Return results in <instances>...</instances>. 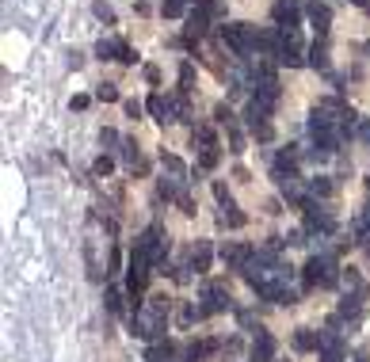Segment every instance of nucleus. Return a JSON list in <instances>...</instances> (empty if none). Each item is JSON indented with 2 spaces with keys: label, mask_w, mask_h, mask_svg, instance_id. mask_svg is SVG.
I'll return each mask as SVG.
<instances>
[{
  "label": "nucleus",
  "mask_w": 370,
  "mask_h": 362,
  "mask_svg": "<svg viewBox=\"0 0 370 362\" xmlns=\"http://www.w3.org/2000/svg\"><path fill=\"white\" fill-rule=\"evenodd\" d=\"M290 279H294V271H290L287 264H279V255H275L271 248L256 252L252 259H248V267H245V282L263 297V301L294 305L298 294L290 290Z\"/></svg>",
  "instance_id": "1"
},
{
  "label": "nucleus",
  "mask_w": 370,
  "mask_h": 362,
  "mask_svg": "<svg viewBox=\"0 0 370 362\" xmlns=\"http://www.w3.org/2000/svg\"><path fill=\"white\" fill-rule=\"evenodd\" d=\"M168 309H172V301H168L165 294L149 297L138 313H130V332L138 339H149V343L161 339V336H165V324H168Z\"/></svg>",
  "instance_id": "2"
},
{
  "label": "nucleus",
  "mask_w": 370,
  "mask_h": 362,
  "mask_svg": "<svg viewBox=\"0 0 370 362\" xmlns=\"http://www.w3.org/2000/svg\"><path fill=\"white\" fill-rule=\"evenodd\" d=\"M149 279H153V264H149L141 252H130V267H126V294H130V309L138 313L141 305V294H145Z\"/></svg>",
  "instance_id": "3"
},
{
  "label": "nucleus",
  "mask_w": 370,
  "mask_h": 362,
  "mask_svg": "<svg viewBox=\"0 0 370 362\" xmlns=\"http://www.w3.org/2000/svg\"><path fill=\"white\" fill-rule=\"evenodd\" d=\"M161 164H165V180L156 183V191H161V198H176V202H183L187 198V168H183V160L180 157H172V153H165L161 157Z\"/></svg>",
  "instance_id": "4"
},
{
  "label": "nucleus",
  "mask_w": 370,
  "mask_h": 362,
  "mask_svg": "<svg viewBox=\"0 0 370 362\" xmlns=\"http://www.w3.org/2000/svg\"><path fill=\"white\" fill-rule=\"evenodd\" d=\"M302 282L305 286H321V290H329V286H336L340 282V267H336V259L332 255H309V264H305V271H302Z\"/></svg>",
  "instance_id": "5"
},
{
  "label": "nucleus",
  "mask_w": 370,
  "mask_h": 362,
  "mask_svg": "<svg viewBox=\"0 0 370 362\" xmlns=\"http://www.w3.org/2000/svg\"><path fill=\"white\" fill-rule=\"evenodd\" d=\"M134 252H141L153 267H161L165 264V255H168V233L161 229V225H149V229L134 240Z\"/></svg>",
  "instance_id": "6"
},
{
  "label": "nucleus",
  "mask_w": 370,
  "mask_h": 362,
  "mask_svg": "<svg viewBox=\"0 0 370 362\" xmlns=\"http://www.w3.org/2000/svg\"><path fill=\"white\" fill-rule=\"evenodd\" d=\"M198 309H203V317H214V313H225L233 305V297H229V290L222 286V282H210V286L203 290V297H198Z\"/></svg>",
  "instance_id": "7"
},
{
  "label": "nucleus",
  "mask_w": 370,
  "mask_h": 362,
  "mask_svg": "<svg viewBox=\"0 0 370 362\" xmlns=\"http://www.w3.org/2000/svg\"><path fill=\"white\" fill-rule=\"evenodd\" d=\"M96 58H103V61H123V65H134V61H138V54H134V50L126 46L123 39H99V42H96Z\"/></svg>",
  "instance_id": "8"
},
{
  "label": "nucleus",
  "mask_w": 370,
  "mask_h": 362,
  "mask_svg": "<svg viewBox=\"0 0 370 362\" xmlns=\"http://www.w3.org/2000/svg\"><path fill=\"white\" fill-rule=\"evenodd\" d=\"M271 19H275L279 31L294 34L298 19H302V4H298V0H275V4H271Z\"/></svg>",
  "instance_id": "9"
},
{
  "label": "nucleus",
  "mask_w": 370,
  "mask_h": 362,
  "mask_svg": "<svg viewBox=\"0 0 370 362\" xmlns=\"http://www.w3.org/2000/svg\"><path fill=\"white\" fill-rule=\"evenodd\" d=\"M275 61H279V65H287V69H298V65H305V61H309V54L302 50V42H298L294 34L282 31V46H279V54H275Z\"/></svg>",
  "instance_id": "10"
},
{
  "label": "nucleus",
  "mask_w": 370,
  "mask_h": 362,
  "mask_svg": "<svg viewBox=\"0 0 370 362\" xmlns=\"http://www.w3.org/2000/svg\"><path fill=\"white\" fill-rule=\"evenodd\" d=\"M305 233H309V237H332V233H336V222H332L329 214H325V210H317V206H305Z\"/></svg>",
  "instance_id": "11"
},
{
  "label": "nucleus",
  "mask_w": 370,
  "mask_h": 362,
  "mask_svg": "<svg viewBox=\"0 0 370 362\" xmlns=\"http://www.w3.org/2000/svg\"><path fill=\"white\" fill-rule=\"evenodd\" d=\"M252 255H256V248H248V244H229V248H222L225 267H233V271H245Z\"/></svg>",
  "instance_id": "12"
},
{
  "label": "nucleus",
  "mask_w": 370,
  "mask_h": 362,
  "mask_svg": "<svg viewBox=\"0 0 370 362\" xmlns=\"http://www.w3.org/2000/svg\"><path fill=\"white\" fill-rule=\"evenodd\" d=\"M305 16H309V23L317 27V34H321V39L329 34V27H332V8H329V4H321V0H313L309 8H305Z\"/></svg>",
  "instance_id": "13"
},
{
  "label": "nucleus",
  "mask_w": 370,
  "mask_h": 362,
  "mask_svg": "<svg viewBox=\"0 0 370 362\" xmlns=\"http://www.w3.org/2000/svg\"><path fill=\"white\" fill-rule=\"evenodd\" d=\"M271 354H275V339L267 336V332H256V339H252V362H271Z\"/></svg>",
  "instance_id": "14"
},
{
  "label": "nucleus",
  "mask_w": 370,
  "mask_h": 362,
  "mask_svg": "<svg viewBox=\"0 0 370 362\" xmlns=\"http://www.w3.org/2000/svg\"><path fill=\"white\" fill-rule=\"evenodd\" d=\"M321 362H344V343L332 332H325V339H321Z\"/></svg>",
  "instance_id": "15"
},
{
  "label": "nucleus",
  "mask_w": 370,
  "mask_h": 362,
  "mask_svg": "<svg viewBox=\"0 0 370 362\" xmlns=\"http://www.w3.org/2000/svg\"><path fill=\"white\" fill-rule=\"evenodd\" d=\"M321 332H313V328H298L294 332V347L298 351H321Z\"/></svg>",
  "instance_id": "16"
},
{
  "label": "nucleus",
  "mask_w": 370,
  "mask_h": 362,
  "mask_svg": "<svg viewBox=\"0 0 370 362\" xmlns=\"http://www.w3.org/2000/svg\"><path fill=\"white\" fill-rule=\"evenodd\" d=\"M218 225H225V229H240V225H245V214H240L233 202H222V210H218Z\"/></svg>",
  "instance_id": "17"
},
{
  "label": "nucleus",
  "mask_w": 370,
  "mask_h": 362,
  "mask_svg": "<svg viewBox=\"0 0 370 362\" xmlns=\"http://www.w3.org/2000/svg\"><path fill=\"white\" fill-rule=\"evenodd\" d=\"M309 65L321 69V73H329V42H325V39H317L309 46Z\"/></svg>",
  "instance_id": "18"
},
{
  "label": "nucleus",
  "mask_w": 370,
  "mask_h": 362,
  "mask_svg": "<svg viewBox=\"0 0 370 362\" xmlns=\"http://www.w3.org/2000/svg\"><path fill=\"white\" fill-rule=\"evenodd\" d=\"M210 255H214V248L206 244V240H198L195 252H191V267H195V275H203L206 267H210Z\"/></svg>",
  "instance_id": "19"
},
{
  "label": "nucleus",
  "mask_w": 370,
  "mask_h": 362,
  "mask_svg": "<svg viewBox=\"0 0 370 362\" xmlns=\"http://www.w3.org/2000/svg\"><path fill=\"white\" fill-rule=\"evenodd\" d=\"M176 354H180L176 343H153L145 351V362H176Z\"/></svg>",
  "instance_id": "20"
},
{
  "label": "nucleus",
  "mask_w": 370,
  "mask_h": 362,
  "mask_svg": "<svg viewBox=\"0 0 370 362\" xmlns=\"http://www.w3.org/2000/svg\"><path fill=\"white\" fill-rule=\"evenodd\" d=\"M351 233H355V240H359V244H370V206H367V210H362L359 217H355Z\"/></svg>",
  "instance_id": "21"
},
{
  "label": "nucleus",
  "mask_w": 370,
  "mask_h": 362,
  "mask_svg": "<svg viewBox=\"0 0 370 362\" xmlns=\"http://www.w3.org/2000/svg\"><path fill=\"white\" fill-rule=\"evenodd\" d=\"M145 107H149V115H153L156 123H165V115H168V96H161V92H153Z\"/></svg>",
  "instance_id": "22"
},
{
  "label": "nucleus",
  "mask_w": 370,
  "mask_h": 362,
  "mask_svg": "<svg viewBox=\"0 0 370 362\" xmlns=\"http://www.w3.org/2000/svg\"><path fill=\"white\" fill-rule=\"evenodd\" d=\"M332 191H336V187H332L329 175H313V180H309V198H325V195H332Z\"/></svg>",
  "instance_id": "23"
},
{
  "label": "nucleus",
  "mask_w": 370,
  "mask_h": 362,
  "mask_svg": "<svg viewBox=\"0 0 370 362\" xmlns=\"http://www.w3.org/2000/svg\"><path fill=\"white\" fill-rule=\"evenodd\" d=\"M218 160H222V153H218V145H206V149H198V168H203V172H210V168H218Z\"/></svg>",
  "instance_id": "24"
},
{
  "label": "nucleus",
  "mask_w": 370,
  "mask_h": 362,
  "mask_svg": "<svg viewBox=\"0 0 370 362\" xmlns=\"http://www.w3.org/2000/svg\"><path fill=\"white\" fill-rule=\"evenodd\" d=\"M191 81H195V65H191V61H183V65H180V92H183V96L191 92Z\"/></svg>",
  "instance_id": "25"
},
{
  "label": "nucleus",
  "mask_w": 370,
  "mask_h": 362,
  "mask_svg": "<svg viewBox=\"0 0 370 362\" xmlns=\"http://www.w3.org/2000/svg\"><path fill=\"white\" fill-rule=\"evenodd\" d=\"M96 99H99V103H115V99H119V88H115V84H99V88H96Z\"/></svg>",
  "instance_id": "26"
},
{
  "label": "nucleus",
  "mask_w": 370,
  "mask_h": 362,
  "mask_svg": "<svg viewBox=\"0 0 370 362\" xmlns=\"http://www.w3.org/2000/svg\"><path fill=\"white\" fill-rule=\"evenodd\" d=\"M229 153H237V157L245 153V138H240L237 126H229Z\"/></svg>",
  "instance_id": "27"
},
{
  "label": "nucleus",
  "mask_w": 370,
  "mask_h": 362,
  "mask_svg": "<svg viewBox=\"0 0 370 362\" xmlns=\"http://www.w3.org/2000/svg\"><path fill=\"white\" fill-rule=\"evenodd\" d=\"M92 12H96L103 23H115V12H111V4H103V0H99V4H92Z\"/></svg>",
  "instance_id": "28"
},
{
  "label": "nucleus",
  "mask_w": 370,
  "mask_h": 362,
  "mask_svg": "<svg viewBox=\"0 0 370 362\" xmlns=\"http://www.w3.org/2000/svg\"><path fill=\"white\" fill-rule=\"evenodd\" d=\"M214 123H222L225 130H229V126H233V111L225 107V103H222V107H214Z\"/></svg>",
  "instance_id": "29"
},
{
  "label": "nucleus",
  "mask_w": 370,
  "mask_h": 362,
  "mask_svg": "<svg viewBox=\"0 0 370 362\" xmlns=\"http://www.w3.org/2000/svg\"><path fill=\"white\" fill-rule=\"evenodd\" d=\"M107 309H111V313H123V294H119L115 286L107 290Z\"/></svg>",
  "instance_id": "30"
},
{
  "label": "nucleus",
  "mask_w": 370,
  "mask_h": 362,
  "mask_svg": "<svg viewBox=\"0 0 370 362\" xmlns=\"http://www.w3.org/2000/svg\"><path fill=\"white\" fill-rule=\"evenodd\" d=\"M99 145H107V149H115V145H123V138H119L115 130H103V134H99Z\"/></svg>",
  "instance_id": "31"
},
{
  "label": "nucleus",
  "mask_w": 370,
  "mask_h": 362,
  "mask_svg": "<svg viewBox=\"0 0 370 362\" xmlns=\"http://www.w3.org/2000/svg\"><path fill=\"white\" fill-rule=\"evenodd\" d=\"M214 198H218V206H222V202H233V195H229V187H225V183H222V180H218V183H214Z\"/></svg>",
  "instance_id": "32"
},
{
  "label": "nucleus",
  "mask_w": 370,
  "mask_h": 362,
  "mask_svg": "<svg viewBox=\"0 0 370 362\" xmlns=\"http://www.w3.org/2000/svg\"><path fill=\"white\" fill-rule=\"evenodd\" d=\"M92 168H96V175H107L111 168H115V160H111V157H99V160H96V164H92Z\"/></svg>",
  "instance_id": "33"
},
{
  "label": "nucleus",
  "mask_w": 370,
  "mask_h": 362,
  "mask_svg": "<svg viewBox=\"0 0 370 362\" xmlns=\"http://www.w3.org/2000/svg\"><path fill=\"white\" fill-rule=\"evenodd\" d=\"M123 107H126V115H130V118H141V103H138V99H126Z\"/></svg>",
  "instance_id": "34"
},
{
  "label": "nucleus",
  "mask_w": 370,
  "mask_h": 362,
  "mask_svg": "<svg viewBox=\"0 0 370 362\" xmlns=\"http://www.w3.org/2000/svg\"><path fill=\"white\" fill-rule=\"evenodd\" d=\"M145 81L149 84H161V69H156V65H145Z\"/></svg>",
  "instance_id": "35"
},
{
  "label": "nucleus",
  "mask_w": 370,
  "mask_h": 362,
  "mask_svg": "<svg viewBox=\"0 0 370 362\" xmlns=\"http://www.w3.org/2000/svg\"><path fill=\"white\" fill-rule=\"evenodd\" d=\"M88 103H92L88 96H73V111H84V107H88Z\"/></svg>",
  "instance_id": "36"
},
{
  "label": "nucleus",
  "mask_w": 370,
  "mask_h": 362,
  "mask_svg": "<svg viewBox=\"0 0 370 362\" xmlns=\"http://www.w3.org/2000/svg\"><path fill=\"white\" fill-rule=\"evenodd\" d=\"M351 4H359L362 12H370V0H351Z\"/></svg>",
  "instance_id": "37"
},
{
  "label": "nucleus",
  "mask_w": 370,
  "mask_h": 362,
  "mask_svg": "<svg viewBox=\"0 0 370 362\" xmlns=\"http://www.w3.org/2000/svg\"><path fill=\"white\" fill-rule=\"evenodd\" d=\"M355 362H367V354H355Z\"/></svg>",
  "instance_id": "38"
},
{
  "label": "nucleus",
  "mask_w": 370,
  "mask_h": 362,
  "mask_svg": "<svg viewBox=\"0 0 370 362\" xmlns=\"http://www.w3.org/2000/svg\"><path fill=\"white\" fill-rule=\"evenodd\" d=\"M367 138H370V126H367Z\"/></svg>",
  "instance_id": "39"
},
{
  "label": "nucleus",
  "mask_w": 370,
  "mask_h": 362,
  "mask_svg": "<svg viewBox=\"0 0 370 362\" xmlns=\"http://www.w3.org/2000/svg\"><path fill=\"white\" fill-rule=\"evenodd\" d=\"M367 50H370V46H367Z\"/></svg>",
  "instance_id": "40"
}]
</instances>
